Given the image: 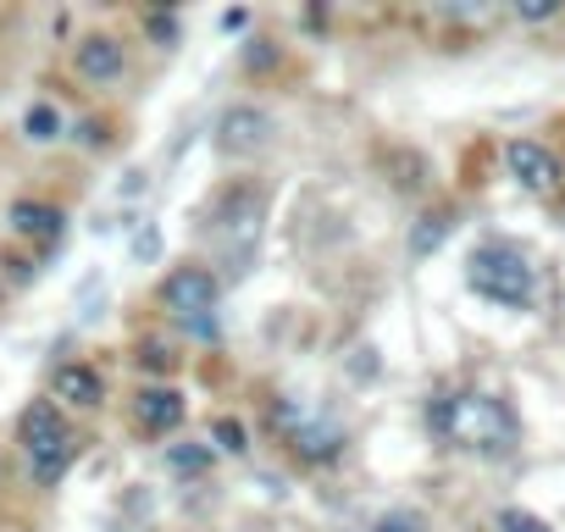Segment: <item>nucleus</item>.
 I'll list each match as a JSON object with an SVG mask.
<instances>
[{"mask_svg":"<svg viewBox=\"0 0 565 532\" xmlns=\"http://www.w3.org/2000/svg\"><path fill=\"white\" fill-rule=\"evenodd\" d=\"M499 532H554L543 515H532V510H521V504H504L499 510Z\"/></svg>","mask_w":565,"mask_h":532,"instance_id":"nucleus-15","label":"nucleus"},{"mask_svg":"<svg viewBox=\"0 0 565 532\" xmlns=\"http://www.w3.org/2000/svg\"><path fill=\"white\" fill-rule=\"evenodd\" d=\"M372 532H427V526H422V515H411V510H388Z\"/></svg>","mask_w":565,"mask_h":532,"instance_id":"nucleus-17","label":"nucleus"},{"mask_svg":"<svg viewBox=\"0 0 565 532\" xmlns=\"http://www.w3.org/2000/svg\"><path fill=\"white\" fill-rule=\"evenodd\" d=\"M18 438H23V449H29V466H34V482H40V488H51V482L67 477L78 444H73V433H67V422H62V411H56L51 400H34V405L23 411Z\"/></svg>","mask_w":565,"mask_h":532,"instance_id":"nucleus-3","label":"nucleus"},{"mask_svg":"<svg viewBox=\"0 0 565 532\" xmlns=\"http://www.w3.org/2000/svg\"><path fill=\"white\" fill-rule=\"evenodd\" d=\"M449 233H455V216H449V211H427V216L411 227V255H416V260H422V255H433Z\"/></svg>","mask_w":565,"mask_h":532,"instance_id":"nucleus-12","label":"nucleus"},{"mask_svg":"<svg viewBox=\"0 0 565 532\" xmlns=\"http://www.w3.org/2000/svg\"><path fill=\"white\" fill-rule=\"evenodd\" d=\"M51 394L56 400H67V405H100L106 400V383H100V372L95 366H84V361H67V366H56V377H51Z\"/></svg>","mask_w":565,"mask_h":532,"instance_id":"nucleus-10","label":"nucleus"},{"mask_svg":"<svg viewBox=\"0 0 565 532\" xmlns=\"http://www.w3.org/2000/svg\"><path fill=\"white\" fill-rule=\"evenodd\" d=\"M216 438H222V449H233V455L244 449V427H238L233 416H227V422H216Z\"/></svg>","mask_w":565,"mask_h":532,"instance_id":"nucleus-18","label":"nucleus"},{"mask_svg":"<svg viewBox=\"0 0 565 532\" xmlns=\"http://www.w3.org/2000/svg\"><path fill=\"white\" fill-rule=\"evenodd\" d=\"M122 67H128L122 40H111V34H89V40H78V73H84L89 84H111V78H122Z\"/></svg>","mask_w":565,"mask_h":532,"instance_id":"nucleus-8","label":"nucleus"},{"mask_svg":"<svg viewBox=\"0 0 565 532\" xmlns=\"http://www.w3.org/2000/svg\"><path fill=\"white\" fill-rule=\"evenodd\" d=\"M427 422H433V433H444L455 449H477V455H504V449L521 438L510 405L493 400V394H444V400L427 411Z\"/></svg>","mask_w":565,"mask_h":532,"instance_id":"nucleus-1","label":"nucleus"},{"mask_svg":"<svg viewBox=\"0 0 565 532\" xmlns=\"http://www.w3.org/2000/svg\"><path fill=\"white\" fill-rule=\"evenodd\" d=\"M216 273H205V266H178V273L161 284V300L183 317V322H205V311H216Z\"/></svg>","mask_w":565,"mask_h":532,"instance_id":"nucleus-4","label":"nucleus"},{"mask_svg":"<svg viewBox=\"0 0 565 532\" xmlns=\"http://www.w3.org/2000/svg\"><path fill=\"white\" fill-rule=\"evenodd\" d=\"M466 284H471L482 300L504 306V311H526L532 295H537V273H532L526 249H515V244H504V238L471 249V260H466Z\"/></svg>","mask_w":565,"mask_h":532,"instance_id":"nucleus-2","label":"nucleus"},{"mask_svg":"<svg viewBox=\"0 0 565 532\" xmlns=\"http://www.w3.org/2000/svg\"><path fill=\"white\" fill-rule=\"evenodd\" d=\"M515 18L521 23H548V18H559V0H515Z\"/></svg>","mask_w":565,"mask_h":532,"instance_id":"nucleus-16","label":"nucleus"},{"mask_svg":"<svg viewBox=\"0 0 565 532\" xmlns=\"http://www.w3.org/2000/svg\"><path fill=\"white\" fill-rule=\"evenodd\" d=\"M167 466L183 471V477H194V471L211 466V444H172V449H167Z\"/></svg>","mask_w":565,"mask_h":532,"instance_id":"nucleus-14","label":"nucleus"},{"mask_svg":"<svg viewBox=\"0 0 565 532\" xmlns=\"http://www.w3.org/2000/svg\"><path fill=\"white\" fill-rule=\"evenodd\" d=\"M23 134H29L34 145H51V139H62V111H56L51 100H34V106H29V117H23Z\"/></svg>","mask_w":565,"mask_h":532,"instance_id":"nucleus-13","label":"nucleus"},{"mask_svg":"<svg viewBox=\"0 0 565 532\" xmlns=\"http://www.w3.org/2000/svg\"><path fill=\"white\" fill-rule=\"evenodd\" d=\"M504 161H510V178H515L526 194H554V189H559V161H554L548 145H537V139H510Z\"/></svg>","mask_w":565,"mask_h":532,"instance_id":"nucleus-6","label":"nucleus"},{"mask_svg":"<svg viewBox=\"0 0 565 532\" xmlns=\"http://www.w3.org/2000/svg\"><path fill=\"white\" fill-rule=\"evenodd\" d=\"M271 139V117L260 106H227L216 123V150L222 156H255Z\"/></svg>","mask_w":565,"mask_h":532,"instance_id":"nucleus-5","label":"nucleus"},{"mask_svg":"<svg viewBox=\"0 0 565 532\" xmlns=\"http://www.w3.org/2000/svg\"><path fill=\"white\" fill-rule=\"evenodd\" d=\"M134 422H139L145 433L167 438L172 427H183V394H178V389H145V394L134 400Z\"/></svg>","mask_w":565,"mask_h":532,"instance_id":"nucleus-9","label":"nucleus"},{"mask_svg":"<svg viewBox=\"0 0 565 532\" xmlns=\"http://www.w3.org/2000/svg\"><path fill=\"white\" fill-rule=\"evenodd\" d=\"M282 438H289V449H295L306 466H328V460L344 455V427L328 422V416H306L295 433H282Z\"/></svg>","mask_w":565,"mask_h":532,"instance_id":"nucleus-7","label":"nucleus"},{"mask_svg":"<svg viewBox=\"0 0 565 532\" xmlns=\"http://www.w3.org/2000/svg\"><path fill=\"white\" fill-rule=\"evenodd\" d=\"M12 227L23 233V238H62V211L56 205H40V200H18L12 205Z\"/></svg>","mask_w":565,"mask_h":532,"instance_id":"nucleus-11","label":"nucleus"}]
</instances>
